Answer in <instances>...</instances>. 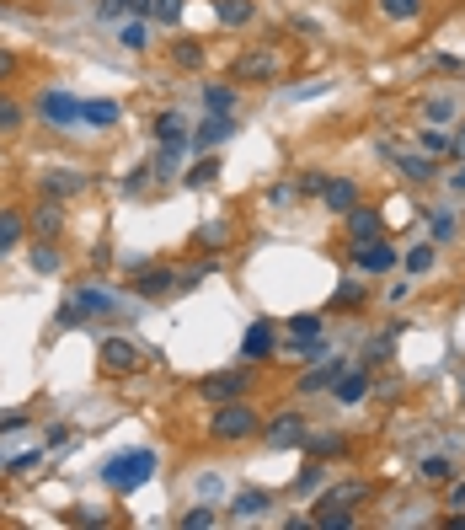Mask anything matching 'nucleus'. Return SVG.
<instances>
[{"label": "nucleus", "instance_id": "21", "mask_svg": "<svg viewBox=\"0 0 465 530\" xmlns=\"http://www.w3.org/2000/svg\"><path fill=\"white\" fill-rule=\"evenodd\" d=\"M214 16H220L225 27H251V16H257V0H214Z\"/></svg>", "mask_w": 465, "mask_h": 530}, {"label": "nucleus", "instance_id": "22", "mask_svg": "<svg viewBox=\"0 0 465 530\" xmlns=\"http://www.w3.org/2000/svg\"><path fill=\"white\" fill-rule=\"evenodd\" d=\"M332 391H337V402H364V397H369V370H343V381H337V386H332Z\"/></svg>", "mask_w": 465, "mask_h": 530}, {"label": "nucleus", "instance_id": "1", "mask_svg": "<svg viewBox=\"0 0 465 530\" xmlns=\"http://www.w3.org/2000/svg\"><path fill=\"white\" fill-rule=\"evenodd\" d=\"M209 434H214L220 445H241V439L262 434V418H257V408H251L246 397H235V402H220V408H214V418H209Z\"/></svg>", "mask_w": 465, "mask_h": 530}, {"label": "nucleus", "instance_id": "34", "mask_svg": "<svg viewBox=\"0 0 465 530\" xmlns=\"http://www.w3.org/2000/svg\"><path fill=\"white\" fill-rule=\"evenodd\" d=\"M22 102H16V97H5V92H0V134H11V129H22Z\"/></svg>", "mask_w": 465, "mask_h": 530}, {"label": "nucleus", "instance_id": "18", "mask_svg": "<svg viewBox=\"0 0 465 530\" xmlns=\"http://www.w3.org/2000/svg\"><path fill=\"white\" fill-rule=\"evenodd\" d=\"M262 509H268V493H262V487H246V493L231 498V520H241V525H246V520H262Z\"/></svg>", "mask_w": 465, "mask_h": 530}, {"label": "nucleus", "instance_id": "16", "mask_svg": "<svg viewBox=\"0 0 465 530\" xmlns=\"http://www.w3.org/2000/svg\"><path fill=\"white\" fill-rule=\"evenodd\" d=\"M337 381H343V359H327L321 370H305V375H299V391H305V397H310V391H332Z\"/></svg>", "mask_w": 465, "mask_h": 530}, {"label": "nucleus", "instance_id": "4", "mask_svg": "<svg viewBox=\"0 0 465 530\" xmlns=\"http://www.w3.org/2000/svg\"><path fill=\"white\" fill-rule=\"evenodd\" d=\"M305 434H310V423H305V412H273L268 423H262V439L273 445V450H294V445H305Z\"/></svg>", "mask_w": 465, "mask_h": 530}, {"label": "nucleus", "instance_id": "47", "mask_svg": "<svg viewBox=\"0 0 465 530\" xmlns=\"http://www.w3.org/2000/svg\"><path fill=\"white\" fill-rule=\"evenodd\" d=\"M204 274H209V263H198V268H187V274L176 279V290H193V284H204Z\"/></svg>", "mask_w": 465, "mask_h": 530}, {"label": "nucleus", "instance_id": "36", "mask_svg": "<svg viewBox=\"0 0 465 530\" xmlns=\"http://www.w3.org/2000/svg\"><path fill=\"white\" fill-rule=\"evenodd\" d=\"M214 525H220V515H214L209 504H198V509L182 515V530H214Z\"/></svg>", "mask_w": 465, "mask_h": 530}, {"label": "nucleus", "instance_id": "52", "mask_svg": "<svg viewBox=\"0 0 465 530\" xmlns=\"http://www.w3.org/2000/svg\"><path fill=\"white\" fill-rule=\"evenodd\" d=\"M118 11H128V0H102V16H118Z\"/></svg>", "mask_w": 465, "mask_h": 530}, {"label": "nucleus", "instance_id": "48", "mask_svg": "<svg viewBox=\"0 0 465 530\" xmlns=\"http://www.w3.org/2000/svg\"><path fill=\"white\" fill-rule=\"evenodd\" d=\"M294 193H299V188H294V182H279V188H273V193H268V204H289Z\"/></svg>", "mask_w": 465, "mask_h": 530}, {"label": "nucleus", "instance_id": "49", "mask_svg": "<svg viewBox=\"0 0 465 530\" xmlns=\"http://www.w3.org/2000/svg\"><path fill=\"white\" fill-rule=\"evenodd\" d=\"M145 177H150L145 167H134V172L123 177V193H139V188H145Z\"/></svg>", "mask_w": 465, "mask_h": 530}, {"label": "nucleus", "instance_id": "46", "mask_svg": "<svg viewBox=\"0 0 465 530\" xmlns=\"http://www.w3.org/2000/svg\"><path fill=\"white\" fill-rule=\"evenodd\" d=\"M38 467H43V450H27V456L11 461V471H38Z\"/></svg>", "mask_w": 465, "mask_h": 530}, {"label": "nucleus", "instance_id": "28", "mask_svg": "<svg viewBox=\"0 0 465 530\" xmlns=\"http://www.w3.org/2000/svg\"><path fill=\"white\" fill-rule=\"evenodd\" d=\"M27 263H33V274H59V252H54V241H38V246L27 252Z\"/></svg>", "mask_w": 465, "mask_h": 530}, {"label": "nucleus", "instance_id": "25", "mask_svg": "<svg viewBox=\"0 0 465 530\" xmlns=\"http://www.w3.org/2000/svg\"><path fill=\"white\" fill-rule=\"evenodd\" d=\"M433 263H439V246H433V241H417L407 257H402L407 274H433Z\"/></svg>", "mask_w": 465, "mask_h": 530}, {"label": "nucleus", "instance_id": "10", "mask_svg": "<svg viewBox=\"0 0 465 530\" xmlns=\"http://www.w3.org/2000/svg\"><path fill=\"white\" fill-rule=\"evenodd\" d=\"M279 353V327L273 322H251L241 332V359H273Z\"/></svg>", "mask_w": 465, "mask_h": 530}, {"label": "nucleus", "instance_id": "6", "mask_svg": "<svg viewBox=\"0 0 465 530\" xmlns=\"http://www.w3.org/2000/svg\"><path fill=\"white\" fill-rule=\"evenodd\" d=\"M246 391H251V375H246V370H220V375H204V381H198V397L214 402V408L246 397Z\"/></svg>", "mask_w": 465, "mask_h": 530}, {"label": "nucleus", "instance_id": "40", "mask_svg": "<svg viewBox=\"0 0 465 530\" xmlns=\"http://www.w3.org/2000/svg\"><path fill=\"white\" fill-rule=\"evenodd\" d=\"M422 477H428V482H450V477H455V467H450V461H444V456H428V461H422Z\"/></svg>", "mask_w": 465, "mask_h": 530}, {"label": "nucleus", "instance_id": "50", "mask_svg": "<svg viewBox=\"0 0 465 530\" xmlns=\"http://www.w3.org/2000/svg\"><path fill=\"white\" fill-rule=\"evenodd\" d=\"M321 188H327V177H321V172H305V182H299V193H321Z\"/></svg>", "mask_w": 465, "mask_h": 530}, {"label": "nucleus", "instance_id": "8", "mask_svg": "<svg viewBox=\"0 0 465 530\" xmlns=\"http://www.w3.org/2000/svg\"><path fill=\"white\" fill-rule=\"evenodd\" d=\"M172 290H176V274L166 268V263L139 268V274H134V284H128V294H139V300H166Z\"/></svg>", "mask_w": 465, "mask_h": 530}, {"label": "nucleus", "instance_id": "24", "mask_svg": "<svg viewBox=\"0 0 465 530\" xmlns=\"http://www.w3.org/2000/svg\"><path fill=\"white\" fill-rule=\"evenodd\" d=\"M81 123H91V129H113V123H118V102H108V97L81 102Z\"/></svg>", "mask_w": 465, "mask_h": 530}, {"label": "nucleus", "instance_id": "7", "mask_svg": "<svg viewBox=\"0 0 465 530\" xmlns=\"http://www.w3.org/2000/svg\"><path fill=\"white\" fill-rule=\"evenodd\" d=\"M38 118H43L49 129H70V123H81V97H70V92H43V97H38Z\"/></svg>", "mask_w": 465, "mask_h": 530}, {"label": "nucleus", "instance_id": "13", "mask_svg": "<svg viewBox=\"0 0 465 530\" xmlns=\"http://www.w3.org/2000/svg\"><path fill=\"white\" fill-rule=\"evenodd\" d=\"M343 220H348V236H353V241H369V236H385V220H380V209H375V204H364V198L353 204V209H348V215H343Z\"/></svg>", "mask_w": 465, "mask_h": 530}, {"label": "nucleus", "instance_id": "11", "mask_svg": "<svg viewBox=\"0 0 465 530\" xmlns=\"http://www.w3.org/2000/svg\"><path fill=\"white\" fill-rule=\"evenodd\" d=\"M369 498H375L369 482H337V487H327V493L316 498V515H321V509H353V504H369Z\"/></svg>", "mask_w": 465, "mask_h": 530}, {"label": "nucleus", "instance_id": "5", "mask_svg": "<svg viewBox=\"0 0 465 530\" xmlns=\"http://www.w3.org/2000/svg\"><path fill=\"white\" fill-rule=\"evenodd\" d=\"M402 257H396V246L385 241V236H369V241H353V268L358 274H391Z\"/></svg>", "mask_w": 465, "mask_h": 530}, {"label": "nucleus", "instance_id": "27", "mask_svg": "<svg viewBox=\"0 0 465 530\" xmlns=\"http://www.w3.org/2000/svg\"><path fill=\"white\" fill-rule=\"evenodd\" d=\"M204 108L209 113H235V86H209L204 81Z\"/></svg>", "mask_w": 465, "mask_h": 530}, {"label": "nucleus", "instance_id": "3", "mask_svg": "<svg viewBox=\"0 0 465 530\" xmlns=\"http://www.w3.org/2000/svg\"><path fill=\"white\" fill-rule=\"evenodd\" d=\"M113 294L102 290V284H75L70 300L59 305V327H81V322H91V316H113Z\"/></svg>", "mask_w": 465, "mask_h": 530}, {"label": "nucleus", "instance_id": "37", "mask_svg": "<svg viewBox=\"0 0 465 530\" xmlns=\"http://www.w3.org/2000/svg\"><path fill=\"white\" fill-rule=\"evenodd\" d=\"M172 59H176V64H182V70H198V64H204V43H193V38H182V43H176V49H172Z\"/></svg>", "mask_w": 465, "mask_h": 530}, {"label": "nucleus", "instance_id": "53", "mask_svg": "<svg viewBox=\"0 0 465 530\" xmlns=\"http://www.w3.org/2000/svg\"><path fill=\"white\" fill-rule=\"evenodd\" d=\"M450 504H455V509H465V482H455V487H450Z\"/></svg>", "mask_w": 465, "mask_h": 530}, {"label": "nucleus", "instance_id": "19", "mask_svg": "<svg viewBox=\"0 0 465 530\" xmlns=\"http://www.w3.org/2000/svg\"><path fill=\"white\" fill-rule=\"evenodd\" d=\"M33 226H38V236H43V241H54V236L64 231V209H59V198H49V193H43V204L33 209Z\"/></svg>", "mask_w": 465, "mask_h": 530}, {"label": "nucleus", "instance_id": "54", "mask_svg": "<svg viewBox=\"0 0 465 530\" xmlns=\"http://www.w3.org/2000/svg\"><path fill=\"white\" fill-rule=\"evenodd\" d=\"M128 11H134V16H150V0H128Z\"/></svg>", "mask_w": 465, "mask_h": 530}, {"label": "nucleus", "instance_id": "45", "mask_svg": "<svg viewBox=\"0 0 465 530\" xmlns=\"http://www.w3.org/2000/svg\"><path fill=\"white\" fill-rule=\"evenodd\" d=\"M433 236H439V241H444V236H455V215H450V209H439V215H433Z\"/></svg>", "mask_w": 465, "mask_h": 530}, {"label": "nucleus", "instance_id": "55", "mask_svg": "<svg viewBox=\"0 0 465 530\" xmlns=\"http://www.w3.org/2000/svg\"><path fill=\"white\" fill-rule=\"evenodd\" d=\"M455 188H460V193H465V167H460V172H455Z\"/></svg>", "mask_w": 465, "mask_h": 530}, {"label": "nucleus", "instance_id": "33", "mask_svg": "<svg viewBox=\"0 0 465 530\" xmlns=\"http://www.w3.org/2000/svg\"><path fill=\"white\" fill-rule=\"evenodd\" d=\"M380 11L391 22H412V16H422V0H380Z\"/></svg>", "mask_w": 465, "mask_h": 530}, {"label": "nucleus", "instance_id": "31", "mask_svg": "<svg viewBox=\"0 0 465 530\" xmlns=\"http://www.w3.org/2000/svg\"><path fill=\"white\" fill-rule=\"evenodd\" d=\"M332 305H337V311H358V305H364V284H358V279H343L337 294H332Z\"/></svg>", "mask_w": 465, "mask_h": 530}, {"label": "nucleus", "instance_id": "20", "mask_svg": "<svg viewBox=\"0 0 465 530\" xmlns=\"http://www.w3.org/2000/svg\"><path fill=\"white\" fill-rule=\"evenodd\" d=\"M150 129H156V140H161V145H187V118L176 113V108L156 113V123H150Z\"/></svg>", "mask_w": 465, "mask_h": 530}, {"label": "nucleus", "instance_id": "9", "mask_svg": "<svg viewBox=\"0 0 465 530\" xmlns=\"http://www.w3.org/2000/svg\"><path fill=\"white\" fill-rule=\"evenodd\" d=\"M38 188H43L49 198H75V193H86V188H91V177L75 172V167H49V172L38 177Z\"/></svg>", "mask_w": 465, "mask_h": 530}, {"label": "nucleus", "instance_id": "38", "mask_svg": "<svg viewBox=\"0 0 465 530\" xmlns=\"http://www.w3.org/2000/svg\"><path fill=\"white\" fill-rule=\"evenodd\" d=\"M182 5H187V0H150V16L166 22V27H176V22H182Z\"/></svg>", "mask_w": 465, "mask_h": 530}, {"label": "nucleus", "instance_id": "42", "mask_svg": "<svg viewBox=\"0 0 465 530\" xmlns=\"http://www.w3.org/2000/svg\"><path fill=\"white\" fill-rule=\"evenodd\" d=\"M321 477H327V471H321V461H310V467L299 471V482H294V493H316V487H321Z\"/></svg>", "mask_w": 465, "mask_h": 530}, {"label": "nucleus", "instance_id": "12", "mask_svg": "<svg viewBox=\"0 0 465 530\" xmlns=\"http://www.w3.org/2000/svg\"><path fill=\"white\" fill-rule=\"evenodd\" d=\"M231 134H235V118H231V113H209L204 123H198V129H193V145L209 156V150H214V145H225Z\"/></svg>", "mask_w": 465, "mask_h": 530}, {"label": "nucleus", "instance_id": "26", "mask_svg": "<svg viewBox=\"0 0 465 530\" xmlns=\"http://www.w3.org/2000/svg\"><path fill=\"white\" fill-rule=\"evenodd\" d=\"M305 450H310V461H327V456H343L348 439H343V434H316V439L305 434Z\"/></svg>", "mask_w": 465, "mask_h": 530}, {"label": "nucleus", "instance_id": "41", "mask_svg": "<svg viewBox=\"0 0 465 530\" xmlns=\"http://www.w3.org/2000/svg\"><path fill=\"white\" fill-rule=\"evenodd\" d=\"M289 338H321V316H289Z\"/></svg>", "mask_w": 465, "mask_h": 530}, {"label": "nucleus", "instance_id": "43", "mask_svg": "<svg viewBox=\"0 0 465 530\" xmlns=\"http://www.w3.org/2000/svg\"><path fill=\"white\" fill-rule=\"evenodd\" d=\"M396 349V332H380V338H375V343H369V349H364V364H375V359H385V353Z\"/></svg>", "mask_w": 465, "mask_h": 530}, {"label": "nucleus", "instance_id": "2", "mask_svg": "<svg viewBox=\"0 0 465 530\" xmlns=\"http://www.w3.org/2000/svg\"><path fill=\"white\" fill-rule=\"evenodd\" d=\"M156 477V450H128V456H113L108 467H102V482L113 487V493H134V487H145Z\"/></svg>", "mask_w": 465, "mask_h": 530}, {"label": "nucleus", "instance_id": "44", "mask_svg": "<svg viewBox=\"0 0 465 530\" xmlns=\"http://www.w3.org/2000/svg\"><path fill=\"white\" fill-rule=\"evenodd\" d=\"M422 150H428V156H439V150H450V140H444L439 129H422Z\"/></svg>", "mask_w": 465, "mask_h": 530}, {"label": "nucleus", "instance_id": "39", "mask_svg": "<svg viewBox=\"0 0 465 530\" xmlns=\"http://www.w3.org/2000/svg\"><path fill=\"white\" fill-rule=\"evenodd\" d=\"M422 118H428V123H450V118H455V102H450V97H428Z\"/></svg>", "mask_w": 465, "mask_h": 530}, {"label": "nucleus", "instance_id": "14", "mask_svg": "<svg viewBox=\"0 0 465 530\" xmlns=\"http://www.w3.org/2000/svg\"><path fill=\"white\" fill-rule=\"evenodd\" d=\"M353 204H358V182H353V177H327V188H321V209L348 215Z\"/></svg>", "mask_w": 465, "mask_h": 530}, {"label": "nucleus", "instance_id": "56", "mask_svg": "<svg viewBox=\"0 0 465 530\" xmlns=\"http://www.w3.org/2000/svg\"><path fill=\"white\" fill-rule=\"evenodd\" d=\"M460 150H465V129H460Z\"/></svg>", "mask_w": 465, "mask_h": 530}, {"label": "nucleus", "instance_id": "17", "mask_svg": "<svg viewBox=\"0 0 465 530\" xmlns=\"http://www.w3.org/2000/svg\"><path fill=\"white\" fill-rule=\"evenodd\" d=\"M279 75V59L273 54H241L235 59V81H273Z\"/></svg>", "mask_w": 465, "mask_h": 530}, {"label": "nucleus", "instance_id": "15", "mask_svg": "<svg viewBox=\"0 0 465 530\" xmlns=\"http://www.w3.org/2000/svg\"><path fill=\"white\" fill-rule=\"evenodd\" d=\"M134 364H139V349H134L128 338H108V343H102V370H108V375H128Z\"/></svg>", "mask_w": 465, "mask_h": 530}, {"label": "nucleus", "instance_id": "29", "mask_svg": "<svg viewBox=\"0 0 465 530\" xmlns=\"http://www.w3.org/2000/svg\"><path fill=\"white\" fill-rule=\"evenodd\" d=\"M16 241H22V215H16V209H0V257H5Z\"/></svg>", "mask_w": 465, "mask_h": 530}, {"label": "nucleus", "instance_id": "51", "mask_svg": "<svg viewBox=\"0 0 465 530\" xmlns=\"http://www.w3.org/2000/svg\"><path fill=\"white\" fill-rule=\"evenodd\" d=\"M11 75H16V54H11V49H0V81H11Z\"/></svg>", "mask_w": 465, "mask_h": 530}, {"label": "nucleus", "instance_id": "35", "mask_svg": "<svg viewBox=\"0 0 465 530\" xmlns=\"http://www.w3.org/2000/svg\"><path fill=\"white\" fill-rule=\"evenodd\" d=\"M214 177H220V161H214V150H209V156H204V161L187 172V188H209Z\"/></svg>", "mask_w": 465, "mask_h": 530}, {"label": "nucleus", "instance_id": "32", "mask_svg": "<svg viewBox=\"0 0 465 530\" xmlns=\"http://www.w3.org/2000/svg\"><path fill=\"white\" fill-rule=\"evenodd\" d=\"M284 349H289L294 359H321V353H327V338H284Z\"/></svg>", "mask_w": 465, "mask_h": 530}, {"label": "nucleus", "instance_id": "30", "mask_svg": "<svg viewBox=\"0 0 465 530\" xmlns=\"http://www.w3.org/2000/svg\"><path fill=\"white\" fill-rule=\"evenodd\" d=\"M118 43H123L128 54H139V49L150 43V33H145V22H139V16H134V22H123V27H118Z\"/></svg>", "mask_w": 465, "mask_h": 530}, {"label": "nucleus", "instance_id": "23", "mask_svg": "<svg viewBox=\"0 0 465 530\" xmlns=\"http://www.w3.org/2000/svg\"><path fill=\"white\" fill-rule=\"evenodd\" d=\"M380 156H391V161L402 167V177H412V182H428V177H433V161H428V156H396L391 145H380Z\"/></svg>", "mask_w": 465, "mask_h": 530}]
</instances>
